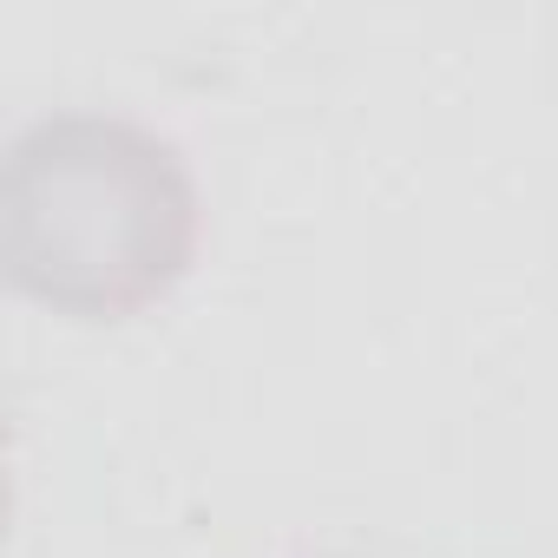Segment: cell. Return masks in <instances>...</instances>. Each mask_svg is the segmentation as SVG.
<instances>
[{"mask_svg": "<svg viewBox=\"0 0 558 558\" xmlns=\"http://www.w3.org/2000/svg\"><path fill=\"white\" fill-rule=\"evenodd\" d=\"M8 283L73 323L165 303L197 256L184 151L125 112H47L0 165Z\"/></svg>", "mask_w": 558, "mask_h": 558, "instance_id": "1", "label": "cell"}]
</instances>
